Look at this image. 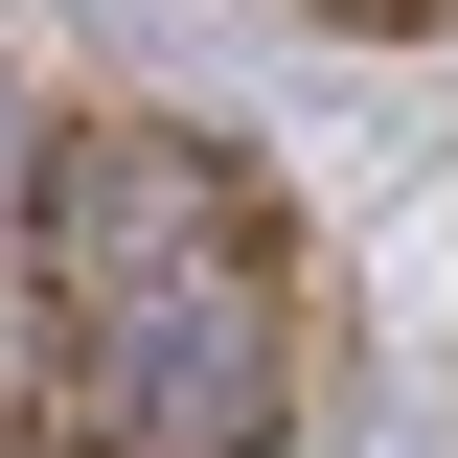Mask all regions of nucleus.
I'll return each mask as SVG.
<instances>
[{
    "label": "nucleus",
    "instance_id": "obj_1",
    "mask_svg": "<svg viewBox=\"0 0 458 458\" xmlns=\"http://www.w3.org/2000/svg\"><path fill=\"white\" fill-rule=\"evenodd\" d=\"M23 252H47V390L92 458H276L298 298H276V229H252L229 138L69 114L47 183H23Z\"/></svg>",
    "mask_w": 458,
    "mask_h": 458
}]
</instances>
